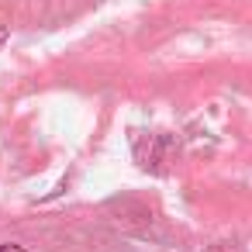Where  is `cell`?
I'll list each match as a JSON object with an SVG mask.
<instances>
[{
	"instance_id": "1",
	"label": "cell",
	"mask_w": 252,
	"mask_h": 252,
	"mask_svg": "<svg viewBox=\"0 0 252 252\" xmlns=\"http://www.w3.org/2000/svg\"><path fill=\"white\" fill-rule=\"evenodd\" d=\"M0 252H25V249H21V245H11V242H7V245H0Z\"/></svg>"
},
{
	"instance_id": "2",
	"label": "cell",
	"mask_w": 252,
	"mask_h": 252,
	"mask_svg": "<svg viewBox=\"0 0 252 252\" xmlns=\"http://www.w3.org/2000/svg\"><path fill=\"white\" fill-rule=\"evenodd\" d=\"M4 38H7V25L0 21V45H4Z\"/></svg>"
}]
</instances>
